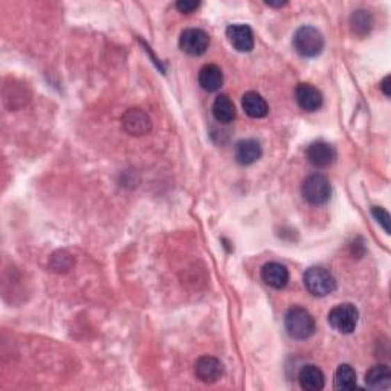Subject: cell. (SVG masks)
<instances>
[{
    "mask_svg": "<svg viewBox=\"0 0 391 391\" xmlns=\"http://www.w3.org/2000/svg\"><path fill=\"white\" fill-rule=\"evenodd\" d=\"M300 387L306 391H319L326 385L324 373L317 365H304L298 373Z\"/></svg>",
    "mask_w": 391,
    "mask_h": 391,
    "instance_id": "15",
    "label": "cell"
},
{
    "mask_svg": "<svg viewBox=\"0 0 391 391\" xmlns=\"http://www.w3.org/2000/svg\"><path fill=\"white\" fill-rule=\"evenodd\" d=\"M179 46L181 49L193 57H199L205 54L209 46V35L203 29L199 28H189L182 31L179 37Z\"/></svg>",
    "mask_w": 391,
    "mask_h": 391,
    "instance_id": "6",
    "label": "cell"
},
{
    "mask_svg": "<svg viewBox=\"0 0 391 391\" xmlns=\"http://www.w3.org/2000/svg\"><path fill=\"white\" fill-rule=\"evenodd\" d=\"M262 145L257 139H241L234 148V158L240 166H251L262 158Z\"/></svg>",
    "mask_w": 391,
    "mask_h": 391,
    "instance_id": "12",
    "label": "cell"
},
{
    "mask_svg": "<svg viewBox=\"0 0 391 391\" xmlns=\"http://www.w3.org/2000/svg\"><path fill=\"white\" fill-rule=\"evenodd\" d=\"M241 107H244V111L249 118H254V120L264 118V116L269 113V106L266 103V99L260 95V93L253 90L246 92L244 98H241Z\"/></svg>",
    "mask_w": 391,
    "mask_h": 391,
    "instance_id": "14",
    "label": "cell"
},
{
    "mask_svg": "<svg viewBox=\"0 0 391 391\" xmlns=\"http://www.w3.org/2000/svg\"><path fill=\"white\" fill-rule=\"evenodd\" d=\"M358 385L356 372L350 364H341L335 373V390L350 391Z\"/></svg>",
    "mask_w": 391,
    "mask_h": 391,
    "instance_id": "19",
    "label": "cell"
},
{
    "mask_svg": "<svg viewBox=\"0 0 391 391\" xmlns=\"http://www.w3.org/2000/svg\"><path fill=\"white\" fill-rule=\"evenodd\" d=\"M306 158L317 168L330 167L336 159V150L332 144L324 143V141H317L310 144L306 150Z\"/></svg>",
    "mask_w": 391,
    "mask_h": 391,
    "instance_id": "11",
    "label": "cell"
},
{
    "mask_svg": "<svg viewBox=\"0 0 391 391\" xmlns=\"http://www.w3.org/2000/svg\"><path fill=\"white\" fill-rule=\"evenodd\" d=\"M292 45L301 57L314 58L324 49V37L318 28L304 25L295 31Z\"/></svg>",
    "mask_w": 391,
    "mask_h": 391,
    "instance_id": "2",
    "label": "cell"
},
{
    "mask_svg": "<svg viewBox=\"0 0 391 391\" xmlns=\"http://www.w3.org/2000/svg\"><path fill=\"white\" fill-rule=\"evenodd\" d=\"M381 90L384 92L385 97H391V90H390V75H387L384 80L381 83Z\"/></svg>",
    "mask_w": 391,
    "mask_h": 391,
    "instance_id": "23",
    "label": "cell"
},
{
    "mask_svg": "<svg viewBox=\"0 0 391 391\" xmlns=\"http://www.w3.org/2000/svg\"><path fill=\"white\" fill-rule=\"evenodd\" d=\"M199 84L203 90L217 92L223 84V72L216 65H205L199 70Z\"/></svg>",
    "mask_w": 391,
    "mask_h": 391,
    "instance_id": "16",
    "label": "cell"
},
{
    "mask_svg": "<svg viewBox=\"0 0 391 391\" xmlns=\"http://www.w3.org/2000/svg\"><path fill=\"white\" fill-rule=\"evenodd\" d=\"M286 332L296 341L309 340L315 333V319L310 312L300 306H294L286 312L285 317Z\"/></svg>",
    "mask_w": 391,
    "mask_h": 391,
    "instance_id": "1",
    "label": "cell"
},
{
    "mask_svg": "<svg viewBox=\"0 0 391 391\" xmlns=\"http://www.w3.org/2000/svg\"><path fill=\"white\" fill-rule=\"evenodd\" d=\"M301 194L310 205H324L332 198V185L323 175H310L303 181Z\"/></svg>",
    "mask_w": 391,
    "mask_h": 391,
    "instance_id": "3",
    "label": "cell"
},
{
    "mask_svg": "<svg viewBox=\"0 0 391 391\" xmlns=\"http://www.w3.org/2000/svg\"><path fill=\"white\" fill-rule=\"evenodd\" d=\"M365 385L370 390H388L391 387V372L388 365H374L365 373Z\"/></svg>",
    "mask_w": 391,
    "mask_h": 391,
    "instance_id": "17",
    "label": "cell"
},
{
    "mask_svg": "<svg viewBox=\"0 0 391 391\" xmlns=\"http://www.w3.org/2000/svg\"><path fill=\"white\" fill-rule=\"evenodd\" d=\"M226 37L232 48L239 52H251L254 49V33L244 23H236L226 28Z\"/></svg>",
    "mask_w": 391,
    "mask_h": 391,
    "instance_id": "9",
    "label": "cell"
},
{
    "mask_svg": "<svg viewBox=\"0 0 391 391\" xmlns=\"http://www.w3.org/2000/svg\"><path fill=\"white\" fill-rule=\"evenodd\" d=\"M303 283L309 294L314 296H326L336 289V280L330 272L319 266H312L303 276Z\"/></svg>",
    "mask_w": 391,
    "mask_h": 391,
    "instance_id": "4",
    "label": "cell"
},
{
    "mask_svg": "<svg viewBox=\"0 0 391 391\" xmlns=\"http://www.w3.org/2000/svg\"><path fill=\"white\" fill-rule=\"evenodd\" d=\"M200 6V2H193V0H181L176 3V8L182 14H191Z\"/></svg>",
    "mask_w": 391,
    "mask_h": 391,
    "instance_id": "22",
    "label": "cell"
},
{
    "mask_svg": "<svg viewBox=\"0 0 391 391\" xmlns=\"http://www.w3.org/2000/svg\"><path fill=\"white\" fill-rule=\"evenodd\" d=\"M122 127L131 136H144L152 131V120L144 111L141 109H129L122 115Z\"/></svg>",
    "mask_w": 391,
    "mask_h": 391,
    "instance_id": "7",
    "label": "cell"
},
{
    "mask_svg": "<svg viewBox=\"0 0 391 391\" xmlns=\"http://www.w3.org/2000/svg\"><path fill=\"white\" fill-rule=\"evenodd\" d=\"M194 374L200 382L205 384H214L222 378L223 364L214 356H200L194 364Z\"/></svg>",
    "mask_w": 391,
    "mask_h": 391,
    "instance_id": "8",
    "label": "cell"
},
{
    "mask_svg": "<svg viewBox=\"0 0 391 391\" xmlns=\"http://www.w3.org/2000/svg\"><path fill=\"white\" fill-rule=\"evenodd\" d=\"M350 25H351V29H353L356 34L365 35V34L370 33V29L373 26V19L367 11L359 10V11H355L353 14H351Z\"/></svg>",
    "mask_w": 391,
    "mask_h": 391,
    "instance_id": "20",
    "label": "cell"
},
{
    "mask_svg": "<svg viewBox=\"0 0 391 391\" xmlns=\"http://www.w3.org/2000/svg\"><path fill=\"white\" fill-rule=\"evenodd\" d=\"M266 5L268 6H272V8H281V6H286L287 2H266Z\"/></svg>",
    "mask_w": 391,
    "mask_h": 391,
    "instance_id": "24",
    "label": "cell"
},
{
    "mask_svg": "<svg viewBox=\"0 0 391 391\" xmlns=\"http://www.w3.org/2000/svg\"><path fill=\"white\" fill-rule=\"evenodd\" d=\"M372 214H373L374 218H376L378 223L382 226V228L385 230V232L390 234V214H388V211L384 209L382 207H373Z\"/></svg>",
    "mask_w": 391,
    "mask_h": 391,
    "instance_id": "21",
    "label": "cell"
},
{
    "mask_svg": "<svg viewBox=\"0 0 391 391\" xmlns=\"http://www.w3.org/2000/svg\"><path fill=\"white\" fill-rule=\"evenodd\" d=\"M295 99L303 111L315 112L323 106V93L314 84L300 83L295 89Z\"/></svg>",
    "mask_w": 391,
    "mask_h": 391,
    "instance_id": "10",
    "label": "cell"
},
{
    "mask_svg": "<svg viewBox=\"0 0 391 391\" xmlns=\"http://www.w3.org/2000/svg\"><path fill=\"white\" fill-rule=\"evenodd\" d=\"M213 116L217 122L230 124L236 118V106L228 95H218L213 103Z\"/></svg>",
    "mask_w": 391,
    "mask_h": 391,
    "instance_id": "18",
    "label": "cell"
},
{
    "mask_svg": "<svg viewBox=\"0 0 391 391\" xmlns=\"http://www.w3.org/2000/svg\"><path fill=\"white\" fill-rule=\"evenodd\" d=\"M359 321V312L355 304L342 303L335 306L328 312V324H330L336 332L342 335H350L355 332Z\"/></svg>",
    "mask_w": 391,
    "mask_h": 391,
    "instance_id": "5",
    "label": "cell"
},
{
    "mask_svg": "<svg viewBox=\"0 0 391 391\" xmlns=\"http://www.w3.org/2000/svg\"><path fill=\"white\" fill-rule=\"evenodd\" d=\"M262 280L272 289H283L289 283V271L285 264L269 262L262 268Z\"/></svg>",
    "mask_w": 391,
    "mask_h": 391,
    "instance_id": "13",
    "label": "cell"
}]
</instances>
